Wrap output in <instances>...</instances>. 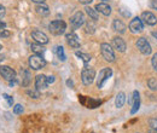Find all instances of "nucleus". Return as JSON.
<instances>
[{
	"instance_id": "nucleus-38",
	"label": "nucleus",
	"mask_w": 157,
	"mask_h": 133,
	"mask_svg": "<svg viewBox=\"0 0 157 133\" xmlns=\"http://www.w3.org/2000/svg\"><path fill=\"white\" fill-rule=\"evenodd\" d=\"M33 2H36V4H44L45 2V0H32Z\"/></svg>"
},
{
	"instance_id": "nucleus-33",
	"label": "nucleus",
	"mask_w": 157,
	"mask_h": 133,
	"mask_svg": "<svg viewBox=\"0 0 157 133\" xmlns=\"http://www.w3.org/2000/svg\"><path fill=\"white\" fill-rule=\"evenodd\" d=\"M5 15H6V9L2 5H0V18H2Z\"/></svg>"
},
{
	"instance_id": "nucleus-20",
	"label": "nucleus",
	"mask_w": 157,
	"mask_h": 133,
	"mask_svg": "<svg viewBox=\"0 0 157 133\" xmlns=\"http://www.w3.org/2000/svg\"><path fill=\"white\" fill-rule=\"evenodd\" d=\"M94 22H96V21L90 19V21H87V22L85 23V32H86L87 34H93V33L96 32L97 25H96V23H94Z\"/></svg>"
},
{
	"instance_id": "nucleus-8",
	"label": "nucleus",
	"mask_w": 157,
	"mask_h": 133,
	"mask_svg": "<svg viewBox=\"0 0 157 133\" xmlns=\"http://www.w3.org/2000/svg\"><path fill=\"white\" fill-rule=\"evenodd\" d=\"M137 47L138 50L143 53V55H145V56H149L150 53H151V45L149 44V41L146 40L145 38H139L137 41Z\"/></svg>"
},
{
	"instance_id": "nucleus-41",
	"label": "nucleus",
	"mask_w": 157,
	"mask_h": 133,
	"mask_svg": "<svg viewBox=\"0 0 157 133\" xmlns=\"http://www.w3.org/2000/svg\"><path fill=\"white\" fill-rule=\"evenodd\" d=\"M152 35H154V37L157 39V33H156V32H152Z\"/></svg>"
},
{
	"instance_id": "nucleus-30",
	"label": "nucleus",
	"mask_w": 157,
	"mask_h": 133,
	"mask_svg": "<svg viewBox=\"0 0 157 133\" xmlns=\"http://www.w3.org/2000/svg\"><path fill=\"white\" fill-rule=\"evenodd\" d=\"M2 97H4V99H6V100H7V104H9L10 107L13 104V98H12V97H10V96L6 95V93H4Z\"/></svg>"
},
{
	"instance_id": "nucleus-36",
	"label": "nucleus",
	"mask_w": 157,
	"mask_h": 133,
	"mask_svg": "<svg viewBox=\"0 0 157 133\" xmlns=\"http://www.w3.org/2000/svg\"><path fill=\"white\" fill-rule=\"evenodd\" d=\"M5 28H6V23L0 19V30H2V29H5Z\"/></svg>"
},
{
	"instance_id": "nucleus-19",
	"label": "nucleus",
	"mask_w": 157,
	"mask_h": 133,
	"mask_svg": "<svg viewBox=\"0 0 157 133\" xmlns=\"http://www.w3.org/2000/svg\"><path fill=\"white\" fill-rule=\"evenodd\" d=\"M35 11L41 17H46V16L50 15V10H48V7L45 4H38L36 7H35Z\"/></svg>"
},
{
	"instance_id": "nucleus-21",
	"label": "nucleus",
	"mask_w": 157,
	"mask_h": 133,
	"mask_svg": "<svg viewBox=\"0 0 157 133\" xmlns=\"http://www.w3.org/2000/svg\"><path fill=\"white\" fill-rule=\"evenodd\" d=\"M85 10H86V14H87V15L90 16V18H91V19H93V21H96V22H97V21L99 19L98 11H97L96 9H92V7L87 6V7L85 9Z\"/></svg>"
},
{
	"instance_id": "nucleus-25",
	"label": "nucleus",
	"mask_w": 157,
	"mask_h": 133,
	"mask_svg": "<svg viewBox=\"0 0 157 133\" xmlns=\"http://www.w3.org/2000/svg\"><path fill=\"white\" fill-rule=\"evenodd\" d=\"M27 95L29 96L30 98L36 99V98H39V97H40V90H38V88H32V90H28V91H27Z\"/></svg>"
},
{
	"instance_id": "nucleus-27",
	"label": "nucleus",
	"mask_w": 157,
	"mask_h": 133,
	"mask_svg": "<svg viewBox=\"0 0 157 133\" xmlns=\"http://www.w3.org/2000/svg\"><path fill=\"white\" fill-rule=\"evenodd\" d=\"M76 56H78V58H81L85 63H87V62H90L91 61V56L90 55H86V53H83V52H80V51H78L76 52Z\"/></svg>"
},
{
	"instance_id": "nucleus-32",
	"label": "nucleus",
	"mask_w": 157,
	"mask_h": 133,
	"mask_svg": "<svg viewBox=\"0 0 157 133\" xmlns=\"http://www.w3.org/2000/svg\"><path fill=\"white\" fill-rule=\"evenodd\" d=\"M151 63H152V67H154V69L157 70V53L154 55V57H152V61H151Z\"/></svg>"
},
{
	"instance_id": "nucleus-2",
	"label": "nucleus",
	"mask_w": 157,
	"mask_h": 133,
	"mask_svg": "<svg viewBox=\"0 0 157 133\" xmlns=\"http://www.w3.org/2000/svg\"><path fill=\"white\" fill-rule=\"evenodd\" d=\"M94 77H96V70L92 67L85 65L81 72V80H82L83 85H86V86L91 85L94 81Z\"/></svg>"
},
{
	"instance_id": "nucleus-17",
	"label": "nucleus",
	"mask_w": 157,
	"mask_h": 133,
	"mask_svg": "<svg viewBox=\"0 0 157 133\" xmlns=\"http://www.w3.org/2000/svg\"><path fill=\"white\" fill-rule=\"evenodd\" d=\"M113 29H114L115 32H117L118 34H123V33L126 32L127 27H126V24H124L121 19L115 18L114 19V22H113Z\"/></svg>"
},
{
	"instance_id": "nucleus-34",
	"label": "nucleus",
	"mask_w": 157,
	"mask_h": 133,
	"mask_svg": "<svg viewBox=\"0 0 157 133\" xmlns=\"http://www.w3.org/2000/svg\"><path fill=\"white\" fill-rule=\"evenodd\" d=\"M150 6H151L154 10H157V0H151V1H150Z\"/></svg>"
},
{
	"instance_id": "nucleus-5",
	"label": "nucleus",
	"mask_w": 157,
	"mask_h": 133,
	"mask_svg": "<svg viewBox=\"0 0 157 133\" xmlns=\"http://www.w3.org/2000/svg\"><path fill=\"white\" fill-rule=\"evenodd\" d=\"M29 65H30L32 69L39 70V69H42L46 65V61L41 55H32L29 57Z\"/></svg>"
},
{
	"instance_id": "nucleus-24",
	"label": "nucleus",
	"mask_w": 157,
	"mask_h": 133,
	"mask_svg": "<svg viewBox=\"0 0 157 133\" xmlns=\"http://www.w3.org/2000/svg\"><path fill=\"white\" fill-rule=\"evenodd\" d=\"M56 53H57V57L59 58V61L64 62V61L67 59L65 53H64V49H63L62 46H57V47H56Z\"/></svg>"
},
{
	"instance_id": "nucleus-13",
	"label": "nucleus",
	"mask_w": 157,
	"mask_h": 133,
	"mask_svg": "<svg viewBox=\"0 0 157 133\" xmlns=\"http://www.w3.org/2000/svg\"><path fill=\"white\" fill-rule=\"evenodd\" d=\"M67 42H68V45L70 46V47H73V49H78L80 47V40H78V35L75 34V33H69V34H67Z\"/></svg>"
},
{
	"instance_id": "nucleus-7",
	"label": "nucleus",
	"mask_w": 157,
	"mask_h": 133,
	"mask_svg": "<svg viewBox=\"0 0 157 133\" xmlns=\"http://www.w3.org/2000/svg\"><path fill=\"white\" fill-rule=\"evenodd\" d=\"M113 75V70L110 68H104L99 72L98 80H97V86L99 88H101L104 86V84L110 79V76Z\"/></svg>"
},
{
	"instance_id": "nucleus-12",
	"label": "nucleus",
	"mask_w": 157,
	"mask_h": 133,
	"mask_svg": "<svg viewBox=\"0 0 157 133\" xmlns=\"http://www.w3.org/2000/svg\"><path fill=\"white\" fill-rule=\"evenodd\" d=\"M141 19H143L147 25H155L157 23L156 16H155L152 12H150V11L143 12V14H141Z\"/></svg>"
},
{
	"instance_id": "nucleus-42",
	"label": "nucleus",
	"mask_w": 157,
	"mask_h": 133,
	"mask_svg": "<svg viewBox=\"0 0 157 133\" xmlns=\"http://www.w3.org/2000/svg\"><path fill=\"white\" fill-rule=\"evenodd\" d=\"M4 56H2V55H0V62H1V61H4Z\"/></svg>"
},
{
	"instance_id": "nucleus-43",
	"label": "nucleus",
	"mask_w": 157,
	"mask_h": 133,
	"mask_svg": "<svg viewBox=\"0 0 157 133\" xmlns=\"http://www.w3.org/2000/svg\"><path fill=\"white\" fill-rule=\"evenodd\" d=\"M1 50H2V45L0 44V51H1Z\"/></svg>"
},
{
	"instance_id": "nucleus-11",
	"label": "nucleus",
	"mask_w": 157,
	"mask_h": 133,
	"mask_svg": "<svg viewBox=\"0 0 157 133\" xmlns=\"http://www.w3.org/2000/svg\"><path fill=\"white\" fill-rule=\"evenodd\" d=\"M32 38L34 39L38 44H41V45L48 44V38H47V35H46L44 32L38 30V29H35V30L32 32Z\"/></svg>"
},
{
	"instance_id": "nucleus-37",
	"label": "nucleus",
	"mask_w": 157,
	"mask_h": 133,
	"mask_svg": "<svg viewBox=\"0 0 157 133\" xmlns=\"http://www.w3.org/2000/svg\"><path fill=\"white\" fill-rule=\"evenodd\" d=\"M81 4H83V5H87V4H90V2H92L93 0H78Z\"/></svg>"
},
{
	"instance_id": "nucleus-23",
	"label": "nucleus",
	"mask_w": 157,
	"mask_h": 133,
	"mask_svg": "<svg viewBox=\"0 0 157 133\" xmlns=\"http://www.w3.org/2000/svg\"><path fill=\"white\" fill-rule=\"evenodd\" d=\"M30 49H32V51H33L35 55H42V53L45 52V49L41 46V44H33V45L30 46Z\"/></svg>"
},
{
	"instance_id": "nucleus-16",
	"label": "nucleus",
	"mask_w": 157,
	"mask_h": 133,
	"mask_svg": "<svg viewBox=\"0 0 157 133\" xmlns=\"http://www.w3.org/2000/svg\"><path fill=\"white\" fill-rule=\"evenodd\" d=\"M113 46H114V49H116L120 52H124L126 51V42H124L123 39L120 38V37H115L113 39Z\"/></svg>"
},
{
	"instance_id": "nucleus-26",
	"label": "nucleus",
	"mask_w": 157,
	"mask_h": 133,
	"mask_svg": "<svg viewBox=\"0 0 157 133\" xmlns=\"http://www.w3.org/2000/svg\"><path fill=\"white\" fill-rule=\"evenodd\" d=\"M147 86L150 87V90L157 91V79H155V77H150V79L147 80Z\"/></svg>"
},
{
	"instance_id": "nucleus-9",
	"label": "nucleus",
	"mask_w": 157,
	"mask_h": 133,
	"mask_svg": "<svg viewBox=\"0 0 157 133\" xmlns=\"http://www.w3.org/2000/svg\"><path fill=\"white\" fill-rule=\"evenodd\" d=\"M144 29V24H143V21L139 17H136L131 21L129 23V30L133 33V34H137V33H140L143 32Z\"/></svg>"
},
{
	"instance_id": "nucleus-14",
	"label": "nucleus",
	"mask_w": 157,
	"mask_h": 133,
	"mask_svg": "<svg viewBox=\"0 0 157 133\" xmlns=\"http://www.w3.org/2000/svg\"><path fill=\"white\" fill-rule=\"evenodd\" d=\"M47 85H48L47 76L41 74V75H38L35 77V87L38 90H45V88H47Z\"/></svg>"
},
{
	"instance_id": "nucleus-35",
	"label": "nucleus",
	"mask_w": 157,
	"mask_h": 133,
	"mask_svg": "<svg viewBox=\"0 0 157 133\" xmlns=\"http://www.w3.org/2000/svg\"><path fill=\"white\" fill-rule=\"evenodd\" d=\"M47 82H48V84H53V82H55V76L53 75L47 76Z\"/></svg>"
},
{
	"instance_id": "nucleus-40",
	"label": "nucleus",
	"mask_w": 157,
	"mask_h": 133,
	"mask_svg": "<svg viewBox=\"0 0 157 133\" xmlns=\"http://www.w3.org/2000/svg\"><path fill=\"white\" fill-rule=\"evenodd\" d=\"M149 133H157V130H154V128H150V130H149Z\"/></svg>"
},
{
	"instance_id": "nucleus-31",
	"label": "nucleus",
	"mask_w": 157,
	"mask_h": 133,
	"mask_svg": "<svg viewBox=\"0 0 157 133\" xmlns=\"http://www.w3.org/2000/svg\"><path fill=\"white\" fill-rule=\"evenodd\" d=\"M10 35H11V33H10L9 30H6V29H2V30H0V39L7 38V37H10Z\"/></svg>"
},
{
	"instance_id": "nucleus-28",
	"label": "nucleus",
	"mask_w": 157,
	"mask_h": 133,
	"mask_svg": "<svg viewBox=\"0 0 157 133\" xmlns=\"http://www.w3.org/2000/svg\"><path fill=\"white\" fill-rule=\"evenodd\" d=\"M24 111V108H23V105H21V104H16L15 107H13V113L16 115H20L22 114Z\"/></svg>"
},
{
	"instance_id": "nucleus-22",
	"label": "nucleus",
	"mask_w": 157,
	"mask_h": 133,
	"mask_svg": "<svg viewBox=\"0 0 157 133\" xmlns=\"http://www.w3.org/2000/svg\"><path fill=\"white\" fill-rule=\"evenodd\" d=\"M124 102H126V95L123 92H120L116 96V99H115V105L116 108H122L124 105Z\"/></svg>"
},
{
	"instance_id": "nucleus-29",
	"label": "nucleus",
	"mask_w": 157,
	"mask_h": 133,
	"mask_svg": "<svg viewBox=\"0 0 157 133\" xmlns=\"http://www.w3.org/2000/svg\"><path fill=\"white\" fill-rule=\"evenodd\" d=\"M149 125H150V128L157 130V119H150L149 120Z\"/></svg>"
},
{
	"instance_id": "nucleus-3",
	"label": "nucleus",
	"mask_w": 157,
	"mask_h": 133,
	"mask_svg": "<svg viewBox=\"0 0 157 133\" xmlns=\"http://www.w3.org/2000/svg\"><path fill=\"white\" fill-rule=\"evenodd\" d=\"M0 75L2 76L6 81H9L11 86L15 85L17 75H16V72L12 68H10L9 65H1L0 67Z\"/></svg>"
},
{
	"instance_id": "nucleus-4",
	"label": "nucleus",
	"mask_w": 157,
	"mask_h": 133,
	"mask_svg": "<svg viewBox=\"0 0 157 133\" xmlns=\"http://www.w3.org/2000/svg\"><path fill=\"white\" fill-rule=\"evenodd\" d=\"M100 52H101V56L106 61V62H114L115 61V52H114V49L106 44V42H103L100 45Z\"/></svg>"
},
{
	"instance_id": "nucleus-1",
	"label": "nucleus",
	"mask_w": 157,
	"mask_h": 133,
	"mask_svg": "<svg viewBox=\"0 0 157 133\" xmlns=\"http://www.w3.org/2000/svg\"><path fill=\"white\" fill-rule=\"evenodd\" d=\"M65 29H67V23L64 21H60V19L52 21L48 24V30L53 35H62V34H64Z\"/></svg>"
},
{
	"instance_id": "nucleus-6",
	"label": "nucleus",
	"mask_w": 157,
	"mask_h": 133,
	"mask_svg": "<svg viewBox=\"0 0 157 133\" xmlns=\"http://www.w3.org/2000/svg\"><path fill=\"white\" fill-rule=\"evenodd\" d=\"M85 24V15L81 12V11H78L75 12L71 17H70V25L73 29H78L81 25Z\"/></svg>"
},
{
	"instance_id": "nucleus-15",
	"label": "nucleus",
	"mask_w": 157,
	"mask_h": 133,
	"mask_svg": "<svg viewBox=\"0 0 157 133\" xmlns=\"http://www.w3.org/2000/svg\"><path fill=\"white\" fill-rule=\"evenodd\" d=\"M96 10L100 12L101 15H104V16H110V14H111V6L110 5H108L106 2H99L96 5Z\"/></svg>"
},
{
	"instance_id": "nucleus-39",
	"label": "nucleus",
	"mask_w": 157,
	"mask_h": 133,
	"mask_svg": "<svg viewBox=\"0 0 157 133\" xmlns=\"http://www.w3.org/2000/svg\"><path fill=\"white\" fill-rule=\"evenodd\" d=\"M67 85L70 86V87H73V81H71V80H68V81H67Z\"/></svg>"
},
{
	"instance_id": "nucleus-18",
	"label": "nucleus",
	"mask_w": 157,
	"mask_h": 133,
	"mask_svg": "<svg viewBox=\"0 0 157 133\" xmlns=\"http://www.w3.org/2000/svg\"><path fill=\"white\" fill-rule=\"evenodd\" d=\"M131 102H132V110H131V113L136 114L139 110V107H140V97H139V92L138 91L133 92V98H132Z\"/></svg>"
},
{
	"instance_id": "nucleus-10",
	"label": "nucleus",
	"mask_w": 157,
	"mask_h": 133,
	"mask_svg": "<svg viewBox=\"0 0 157 133\" xmlns=\"http://www.w3.org/2000/svg\"><path fill=\"white\" fill-rule=\"evenodd\" d=\"M20 82L23 87H28L32 82V75L28 69H21L20 72Z\"/></svg>"
}]
</instances>
